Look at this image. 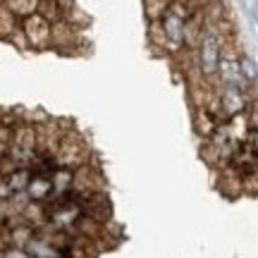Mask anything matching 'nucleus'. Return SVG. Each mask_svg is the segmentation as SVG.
I'll return each instance as SVG.
<instances>
[{"instance_id":"obj_10","label":"nucleus","mask_w":258,"mask_h":258,"mask_svg":"<svg viewBox=\"0 0 258 258\" xmlns=\"http://www.w3.org/2000/svg\"><path fill=\"white\" fill-rule=\"evenodd\" d=\"M256 115H258V112H256Z\"/></svg>"},{"instance_id":"obj_2","label":"nucleus","mask_w":258,"mask_h":258,"mask_svg":"<svg viewBox=\"0 0 258 258\" xmlns=\"http://www.w3.org/2000/svg\"><path fill=\"white\" fill-rule=\"evenodd\" d=\"M12 158L19 163H29L34 158V132L31 129H19L15 141H12Z\"/></svg>"},{"instance_id":"obj_6","label":"nucleus","mask_w":258,"mask_h":258,"mask_svg":"<svg viewBox=\"0 0 258 258\" xmlns=\"http://www.w3.org/2000/svg\"><path fill=\"white\" fill-rule=\"evenodd\" d=\"M241 108H244V98L237 89H230V91L222 93V110H227L230 115H237Z\"/></svg>"},{"instance_id":"obj_9","label":"nucleus","mask_w":258,"mask_h":258,"mask_svg":"<svg viewBox=\"0 0 258 258\" xmlns=\"http://www.w3.org/2000/svg\"><path fill=\"white\" fill-rule=\"evenodd\" d=\"M241 64H244V74H246L249 79H253V77H256V67H253V62L244 57V60H241Z\"/></svg>"},{"instance_id":"obj_5","label":"nucleus","mask_w":258,"mask_h":258,"mask_svg":"<svg viewBox=\"0 0 258 258\" xmlns=\"http://www.w3.org/2000/svg\"><path fill=\"white\" fill-rule=\"evenodd\" d=\"M201 60H203V70L211 74L215 72V67L220 62V53H218V41L213 36L203 38V50H201Z\"/></svg>"},{"instance_id":"obj_4","label":"nucleus","mask_w":258,"mask_h":258,"mask_svg":"<svg viewBox=\"0 0 258 258\" xmlns=\"http://www.w3.org/2000/svg\"><path fill=\"white\" fill-rule=\"evenodd\" d=\"M53 186H55V194H53V199H64V196H70V186L74 182V175L70 167H55L53 170Z\"/></svg>"},{"instance_id":"obj_7","label":"nucleus","mask_w":258,"mask_h":258,"mask_svg":"<svg viewBox=\"0 0 258 258\" xmlns=\"http://www.w3.org/2000/svg\"><path fill=\"white\" fill-rule=\"evenodd\" d=\"M165 31L167 36L172 38V41H182V34H184V24H182V19L177 17V15H170L165 19Z\"/></svg>"},{"instance_id":"obj_1","label":"nucleus","mask_w":258,"mask_h":258,"mask_svg":"<svg viewBox=\"0 0 258 258\" xmlns=\"http://www.w3.org/2000/svg\"><path fill=\"white\" fill-rule=\"evenodd\" d=\"M53 175V172H50ZM48 175V172H36V175L31 177V182H29V199L31 201H46L50 199L53 194H55V186H53V177Z\"/></svg>"},{"instance_id":"obj_8","label":"nucleus","mask_w":258,"mask_h":258,"mask_svg":"<svg viewBox=\"0 0 258 258\" xmlns=\"http://www.w3.org/2000/svg\"><path fill=\"white\" fill-rule=\"evenodd\" d=\"M3 258H31L27 253V251H22V249H5V253H3Z\"/></svg>"},{"instance_id":"obj_3","label":"nucleus","mask_w":258,"mask_h":258,"mask_svg":"<svg viewBox=\"0 0 258 258\" xmlns=\"http://www.w3.org/2000/svg\"><path fill=\"white\" fill-rule=\"evenodd\" d=\"M27 34L34 46H46L48 36H50V27H48V22L43 17L34 15V17L27 19Z\"/></svg>"}]
</instances>
